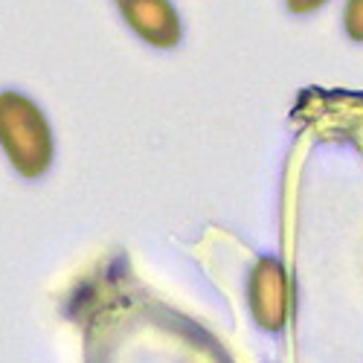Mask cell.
<instances>
[{
  "instance_id": "6da1fadb",
  "label": "cell",
  "mask_w": 363,
  "mask_h": 363,
  "mask_svg": "<svg viewBox=\"0 0 363 363\" xmlns=\"http://www.w3.org/2000/svg\"><path fill=\"white\" fill-rule=\"evenodd\" d=\"M0 148L23 177H41L52 163V128L47 116L18 90L0 94Z\"/></svg>"
},
{
  "instance_id": "7a4b0ae2",
  "label": "cell",
  "mask_w": 363,
  "mask_h": 363,
  "mask_svg": "<svg viewBox=\"0 0 363 363\" xmlns=\"http://www.w3.org/2000/svg\"><path fill=\"white\" fill-rule=\"evenodd\" d=\"M119 12L148 44L166 50L180 41V21L169 0H119Z\"/></svg>"
},
{
  "instance_id": "3957f363",
  "label": "cell",
  "mask_w": 363,
  "mask_h": 363,
  "mask_svg": "<svg viewBox=\"0 0 363 363\" xmlns=\"http://www.w3.org/2000/svg\"><path fill=\"white\" fill-rule=\"evenodd\" d=\"M253 314L264 328H279L288 317V282L274 259H262L250 282Z\"/></svg>"
},
{
  "instance_id": "277c9868",
  "label": "cell",
  "mask_w": 363,
  "mask_h": 363,
  "mask_svg": "<svg viewBox=\"0 0 363 363\" xmlns=\"http://www.w3.org/2000/svg\"><path fill=\"white\" fill-rule=\"evenodd\" d=\"M346 29L354 41H363V0H349L346 9Z\"/></svg>"
},
{
  "instance_id": "5b68a950",
  "label": "cell",
  "mask_w": 363,
  "mask_h": 363,
  "mask_svg": "<svg viewBox=\"0 0 363 363\" xmlns=\"http://www.w3.org/2000/svg\"><path fill=\"white\" fill-rule=\"evenodd\" d=\"M323 4H325V0H288L291 12H311V9L323 6Z\"/></svg>"
}]
</instances>
